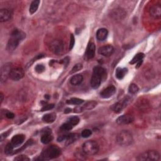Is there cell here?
<instances>
[{
    "label": "cell",
    "instance_id": "cell-23",
    "mask_svg": "<svg viewBox=\"0 0 161 161\" xmlns=\"http://www.w3.org/2000/svg\"><path fill=\"white\" fill-rule=\"evenodd\" d=\"M83 77L81 74H76L73 76L70 79V82L74 86H77L82 83Z\"/></svg>",
    "mask_w": 161,
    "mask_h": 161
},
{
    "label": "cell",
    "instance_id": "cell-1",
    "mask_svg": "<svg viewBox=\"0 0 161 161\" xmlns=\"http://www.w3.org/2000/svg\"><path fill=\"white\" fill-rule=\"evenodd\" d=\"M25 34L20 30H14L12 32L7 44V50L8 51H13L18 46L20 42L25 38Z\"/></svg>",
    "mask_w": 161,
    "mask_h": 161
},
{
    "label": "cell",
    "instance_id": "cell-43",
    "mask_svg": "<svg viewBox=\"0 0 161 161\" xmlns=\"http://www.w3.org/2000/svg\"><path fill=\"white\" fill-rule=\"evenodd\" d=\"M70 112H71V109H70V108H66L65 109L64 113H70Z\"/></svg>",
    "mask_w": 161,
    "mask_h": 161
},
{
    "label": "cell",
    "instance_id": "cell-17",
    "mask_svg": "<svg viewBox=\"0 0 161 161\" xmlns=\"http://www.w3.org/2000/svg\"><path fill=\"white\" fill-rule=\"evenodd\" d=\"M149 13L154 18L158 19L161 16V6L160 5H154L150 8Z\"/></svg>",
    "mask_w": 161,
    "mask_h": 161
},
{
    "label": "cell",
    "instance_id": "cell-31",
    "mask_svg": "<svg viewBox=\"0 0 161 161\" xmlns=\"http://www.w3.org/2000/svg\"><path fill=\"white\" fill-rule=\"evenodd\" d=\"M139 90L138 87L135 84H131L128 88V91L131 94H135Z\"/></svg>",
    "mask_w": 161,
    "mask_h": 161
},
{
    "label": "cell",
    "instance_id": "cell-40",
    "mask_svg": "<svg viewBox=\"0 0 161 161\" xmlns=\"http://www.w3.org/2000/svg\"><path fill=\"white\" fill-rule=\"evenodd\" d=\"M6 117L9 118V119H12L15 117V115L14 113H13L12 112H7L6 113Z\"/></svg>",
    "mask_w": 161,
    "mask_h": 161
},
{
    "label": "cell",
    "instance_id": "cell-22",
    "mask_svg": "<svg viewBox=\"0 0 161 161\" xmlns=\"http://www.w3.org/2000/svg\"><path fill=\"white\" fill-rule=\"evenodd\" d=\"M108 32L106 28H99L96 32V38L99 41H104L106 39Z\"/></svg>",
    "mask_w": 161,
    "mask_h": 161
},
{
    "label": "cell",
    "instance_id": "cell-8",
    "mask_svg": "<svg viewBox=\"0 0 161 161\" xmlns=\"http://www.w3.org/2000/svg\"><path fill=\"white\" fill-rule=\"evenodd\" d=\"M24 76V71L22 68L16 67L12 69L9 73V78L13 80H19Z\"/></svg>",
    "mask_w": 161,
    "mask_h": 161
},
{
    "label": "cell",
    "instance_id": "cell-45",
    "mask_svg": "<svg viewBox=\"0 0 161 161\" xmlns=\"http://www.w3.org/2000/svg\"><path fill=\"white\" fill-rule=\"evenodd\" d=\"M45 98H47V99H49L50 96H49L48 95H45Z\"/></svg>",
    "mask_w": 161,
    "mask_h": 161
},
{
    "label": "cell",
    "instance_id": "cell-24",
    "mask_svg": "<svg viewBox=\"0 0 161 161\" xmlns=\"http://www.w3.org/2000/svg\"><path fill=\"white\" fill-rule=\"evenodd\" d=\"M56 119V115L54 113H48L45 115H44L42 118V120L44 122L47 123H53Z\"/></svg>",
    "mask_w": 161,
    "mask_h": 161
},
{
    "label": "cell",
    "instance_id": "cell-13",
    "mask_svg": "<svg viewBox=\"0 0 161 161\" xmlns=\"http://www.w3.org/2000/svg\"><path fill=\"white\" fill-rule=\"evenodd\" d=\"M134 120V118L130 115H123L119 116L116 120V123L118 125H127L132 123Z\"/></svg>",
    "mask_w": 161,
    "mask_h": 161
},
{
    "label": "cell",
    "instance_id": "cell-3",
    "mask_svg": "<svg viewBox=\"0 0 161 161\" xmlns=\"http://www.w3.org/2000/svg\"><path fill=\"white\" fill-rule=\"evenodd\" d=\"M61 152L60 149L55 145H50L46 148L40 156V160H47L50 159H53L58 157Z\"/></svg>",
    "mask_w": 161,
    "mask_h": 161
},
{
    "label": "cell",
    "instance_id": "cell-25",
    "mask_svg": "<svg viewBox=\"0 0 161 161\" xmlns=\"http://www.w3.org/2000/svg\"><path fill=\"white\" fill-rule=\"evenodd\" d=\"M127 72H128V69L127 68L118 67L116 69L115 76L118 79L121 80L125 77V76L126 75Z\"/></svg>",
    "mask_w": 161,
    "mask_h": 161
},
{
    "label": "cell",
    "instance_id": "cell-39",
    "mask_svg": "<svg viewBox=\"0 0 161 161\" xmlns=\"http://www.w3.org/2000/svg\"><path fill=\"white\" fill-rule=\"evenodd\" d=\"M75 43V40H74V37L73 35H70V46H69V49L71 50L74 45Z\"/></svg>",
    "mask_w": 161,
    "mask_h": 161
},
{
    "label": "cell",
    "instance_id": "cell-26",
    "mask_svg": "<svg viewBox=\"0 0 161 161\" xmlns=\"http://www.w3.org/2000/svg\"><path fill=\"white\" fill-rule=\"evenodd\" d=\"M40 3V2L39 0H35V1L32 2V3L30 4V6L29 9V12L30 14H34L37 11Z\"/></svg>",
    "mask_w": 161,
    "mask_h": 161
},
{
    "label": "cell",
    "instance_id": "cell-32",
    "mask_svg": "<svg viewBox=\"0 0 161 161\" xmlns=\"http://www.w3.org/2000/svg\"><path fill=\"white\" fill-rule=\"evenodd\" d=\"M32 144H33V140H29L28 141H27V142L21 148H19V149H18V150H15V152H13V154H18V153H19L20 152H22V151L23 150H24L25 148H26L27 147H28V146H30V145H31Z\"/></svg>",
    "mask_w": 161,
    "mask_h": 161
},
{
    "label": "cell",
    "instance_id": "cell-12",
    "mask_svg": "<svg viewBox=\"0 0 161 161\" xmlns=\"http://www.w3.org/2000/svg\"><path fill=\"white\" fill-rule=\"evenodd\" d=\"M114 52V48L110 45H107L100 47L98 50V53L105 57H109L112 55Z\"/></svg>",
    "mask_w": 161,
    "mask_h": 161
},
{
    "label": "cell",
    "instance_id": "cell-41",
    "mask_svg": "<svg viewBox=\"0 0 161 161\" xmlns=\"http://www.w3.org/2000/svg\"><path fill=\"white\" fill-rule=\"evenodd\" d=\"M83 112V109L82 106H77L76 108H74V112L75 113H80V112Z\"/></svg>",
    "mask_w": 161,
    "mask_h": 161
},
{
    "label": "cell",
    "instance_id": "cell-27",
    "mask_svg": "<svg viewBox=\"0 0 161 161\" xmlns=\"http://www.w3.org/2000/svg\"><path fill=\"white\" fill-rule=\"evenodd\" d=\"M84 102V101L81 99L77 98H72L70 99L67 100V103L69 105H80Z\"/></svg>",
    "mask_w": 161,
    "mask_h": 161
},
{
    "label": "cell",
    "instance_id": "cell-11",
    "mask_svg": "<svg viewBox=\"0 0 161 161\" xmlns=\"http://www.w3.org/2000/svg\"><path fill=\"white\" fill-rule=\"evenodd\" d=\"M116 93V88L114 86L110 85L103 89L100 93V96L104 99H108L113 96Z\"/></svg>",
    "mask_w": 161,
    "mask_h": 161
},
{
    "label": "cell",
    "instance_id": "cell-16",
    "mask_svg": "<svg viewBox=\"0 0 161 161\" xmlns=\"http://www.w3.org/2000/svg\"><path fill=\"white\" fill-rule=\"evenodd\" d=\"M127 15L126 12L124 11L123 9L121 8H117L111 13V16L115 20H122Z\"/></svg>",
    "mask_w": 161,
    "mask_h": 161
},
{
    "label": "cell",
    "instance_id": "cell-14",
    "mask_svg": "<svg viewBox=\"0 0 161 161\" xmlns=\"http://www.w3.org/2000/svg\"><path fill=\"white\" fill-rule=\"evenodd\" d=\"M13 15L12 12L9 9L4 8L0 10V22H5L12 18Z\"/></svg>",
    "mask_w": 161,
    "mask_h": 161
},
{
    "label": "cell",
    "instance_id": "cell-21",
    "mask_svg": "<svg viewBox=\"0 0 161 161\" xmlns=\"http://www.w3.org/2000/svg\"><path fill=\"white\" fill-rule=\"evenodd\" d=\"M144 57V54L142 53H138L137 55L134 56V57L132 59V60L130 62V64H137V68H138L140 65L142 64L143 62V59Z\"/></svg>",
    "mask_w": 161,
    "mask_h": 161
},
{
    "label": "cell",
    "instance_id": "cell-4",
    "mask_svg": "<svg viewBox=\"0 0 161 161\" xmlns=\"http://www.w3.org/2000/svg\"><path fill=\"white\" fill-rule=\"evenodd\" d=\"M116 142L120 146H129L133 142V136L127 130L121 131L116 136Z\"/></svg>",
    "mask_w": 161,
    "mask_h": 161
},
{
    "label": "cell",
    "instance_id": "cell-38",
    "mask_svg": "<svg viewBox=\"0 0 161 161\" xmlns=\"http://www.w3.org/2000/svg\"><path fill=\"white\" fill-rule=\"evenodd\" d=\"M54 107V104H50V105H45L41 109V112H45V111H48L50 109H52Z\"/></svg>",
    "mask_w": 161,
    "mask_h": 161
},
{
    "label": "cell",
    "instance_id": "cell-20",
    "mask_svg": "<svg viewBox=\"0 0 161 161\" xmlns=\"http://www.w3.org/2000/svg\"><path fill=\"white\" fill-rule=\"evenodd\" d=\"M25 138V137L24 135L18 134V135H15L12 138L11 143L14 146V147H18V146L21 145L24 142Z\"/></svg>",
    "mask_w": 161,
    "mask_h": 161
},
{
    "label": "cell",
    "instance_id": "cell-33",
    "mask_svg": "<svg viewBox=\"0 0 161 161\" xmlns=\"http://www.w3.org/2000/svg\"><path fill=\"white\" fill-rule=\"evenodd\" d=\"M92 134V131L89 129H85L81 132V136L83 138H88Z\"/></svg>",
    "mask_w": 161,
    "mask_h": 161
},
{
    "label": "cell",
    "instance_id": "cell-9",
    "mask_svg": "<svg viewBox=\"0 0 161 161\" xmlns=\"http://www.w3.org/2000/svg\"><path fill=\"white\" fill-rule=\"evenodd\" d=\"M12 64L8 63L5 64L1 69V82L4 83L9 77V73L12 70Z\"/></svg>",
    "mask_w": 161,
    "mask_h": 161
},
{
    "label": "cell",
    "instance_id": "cell-29",
    "mask_svg": "<svg viewBox=\"0 0 161 161\" xmlns=\"http://www.w3.org/2000/svg\"><path fill=\"white\" fill-rule=\"evenodd\" d=\"M67 122L71 124L73 127L77 125L79 122V118L77 116H72L67 120Z\"/></svg>",
    "mask_w": 161,
    "mask_h": 161
},
{
    "label": "cell",
    "instance_id": "cell-37",
    "mask_svg": "<svg viewBox=\"0 0 161 161\" xmlns=\"http://www.w3.org/2000/svg\"><path fill=\"white\" fill-rule=\"evenodd\" d=\"M35 69V71L37 73H41L44 71L45 67L43 65H42V64H38V65L36 66Z\"/></svg>",
    "mask_w": 161,
    "mask_h": 161
},
{
    "label": "cell",
    "instance_id": "cell-18",
    "mask_svg": "<svg viewBox=\"0 0 161 161\" xmlns=\"http://www.w3.org/2000/svg\"><path fill=\"white\" fill-rule=\"evenodd\" d=\"M96 47L93 43H90L88 44L85 53V57L87 59H91L95 55Z\"/></svg>",
    "mask_w": 161,
    "mask_h": 161
},
{
    "label": "cell",
    "instance_id": "cell-7",
    "mask_svg": "<svg viewBox=\"0 0 161 161\" xmlns=\"http://www.w3.org/2000/svg\"><path fill=\"white\" fill-rule=\"evenodd\" d=\"M64 45L63 42L60 40H55L50 44L49 48L50 51L55 54H59L64 51Z\"/></svg>",
    "mask_w": 161,
    "mask_h": 161
},
{
    "label": "cell",
    "instance_id": "cell-28",
    "mask_svg": "<svg viewBox=\"0 0 161 161\" xmlns=\"http://www.w3.org/2000/svg\"><path fill=\"white\" fill-rule=\"evenodd\" d=\"M97 105V102L95 101H90V102H87L83 107V111L84 110H90L95 108Z\"/></svg>",
    "mask_w": 161,
    "mask_h": 161
},
{
    "label": "cell",
    "instance_id": "cell-6",
    "mask_svg": "<svg viewBox=\"0 0 161 161\" xmlns=\"http://www.w3.org/2000/svg\"><path fill=\"white\" fill-rule=\"evenodd\" d=\"M137 159L141 161H157L160 159V154L157 150H148L139 155Z\"/></svg>",
    "mask_w": 161,
    "mask_h": 161
},
{
    "label": "cell",
    "instance_id": "cell-19",
    "mask_svg": "<svg viewBox=\"0 0 161 161\" xmlns=\"http://www.w3.org/2000/svg\"><path fill=\"white\" fill-rule=\"evenodd\" d=\"M52 139H53V137L51 134V130H45V131H44L41 137V142L44 144H48L51 142Z\"/></svg>",
    "mask_w": 161,
    "mask_h": 161
},
{
    "label": "cell",
    "instance_id": "cell-2",
    "mask_svg": "<svg viewBox=\"0 0 161 161\" xmlns=\"http://www.w3.org/2000/svg\"><path fill=\"white\" fill-rule=\"evenodd\" d=\"M106 72L105 69L101 66H96L93 69V73L91 79V86L93 89H98L101 84L102 80L106 76Z\"/></svg>",
    "mask_w": 161,
    "mask_h": 161
},
{
    "label": "cell",
    "instance_id": "cell-30",
    "mask_svg": "<svg viewBox=\"0 0 161 161\" xmlns=\"http://www.w3.org/2000/svg\"><path fill=\"white\" fill-rule=\"evenodd\" d=\"M14 146L12 145V144L10 142V143H8L5 148V154H11L13 153V149H14Z\"/></svg>",
    "mask_w": 161,
    "mask_h": 161
},
{
    "label": "cell",
    "instance_id": "cell-10",
    "mask_svg": "<svg viewBox=\"0 0 161 161\" xmlns=\"http://www.w3.org/2000/svg\"><path fill=\"white\" fill-rule=\"evenodd\" d=\"M79 138V135L77 134H69L66 135H62L58 138V142H63V141H66L67 144L69 145L70 144H72L75 141H76Z\"/></svg>",
    "mask_w": 161,
    "mask_h": 161
},
{
    "label": "cell",
    "instance_id": "cell-34",
    "mask_svg": "<svg viewBox=\"0 0 161 161\" xmlns=\"http://www.w3.org/2000/svg\"><path fill=\"white\" fill-rule=\"evenodd\" d=\"M74 127L71 125V124H70L69 122H66L64 124L62 125V126L60 127V128H61L62 130H66V131H69V130H71Z\"/></svg>",
    "mask_w": 161,
    "mask_h": 161
},
{
    "label": "cell",
    "instance_id": "cell-35",
    "mask_svg": "<svg viewBox=\"0 0 161 161\" xmlns=\"http://www.w3.org/2000/svg\"><path fill=\"white\" fill-rule=\"evenodd\" d=\"M30 159L25 155H20L19 156H17L14 159V160L16 161H29Z\"/></svg>",
    "mask_w": 161,
    "mask_h": 161
},
{
    "label": "cell",
    "instance_id": "cell-36",
    "mask_svg": "<svg viewBox=\"0 0 161 161\" xmlns=\"http://www.w3.org/2000/svg\"><path fill=\"white\" fill-rule=\"evenodd\" d=\"M82 68H83V65L81 64H76L74 66V67L72 69V71H71V73H71V74L75 73L79 71V70H81Z\"/></svg>",
    "mask_w": 161,
    "mask_h": 161
},
{
    "label": "cell",
    "instance_id": "cell-5",
    "mask_svg": "<svg viewBox=\"0 0 161 161\" xmlns=\"http://www.w3.org/2000/svg\"><path fill=\"white\" fill-rule=\"evenodd\" d=\"M83 152L88 156H94L99 151V145L93 140H88L83 145Z\"/></svg>",
    "mask_w": 161,
    "mask_h": 161
},
{
    "label": "cell",
    "instance_id": "cell-42",
    "mask_svg": "<svg viewBox=\"0 0 161 161\" xmlns=\"http://www.w3.org/2000/svg\"><path fill=\"white\" fill-rule=\"evenodd\" d=\"M9 133V132H5L1 135V136H0V137H1V142H3V140L8 136Z\"/></svg>",
    "mask_w": 161,
    "mask_h": 161
},
{
    "label": "cell",
    "instance_id": "cell-44",
    "mask_svg": "<svg viewBox=\"0 0 161 161\" xmlns=\"http://www.w3.org/2000/svg\"><path fill=\"white\" fill-rule=\"evenodd\" d=\"M0 97H1V103H2L3 101V95L2 93H1V96H0Z\"/></svg>",
    "mask_w": 161,
    "mask_h": 161
},
{
    "label": "cell",
    "instance_id": "cell-15",
    "mask_svg": "<svg viewBox=\"0 0 161 161\" xmlns=\"http://www.w3.org/2000/svg\"><path fill=\"white\" fill-rule=\"evenodd\" d=\"M128 100L127 99V98H125L123 100L120 101V102L116 103L112 107L113 110L115 113H120L124 109V108L127 106L128 104Z\"/></svg>",
    "mask_w": 161,
    "mask_h": 161
}]
</instances>
